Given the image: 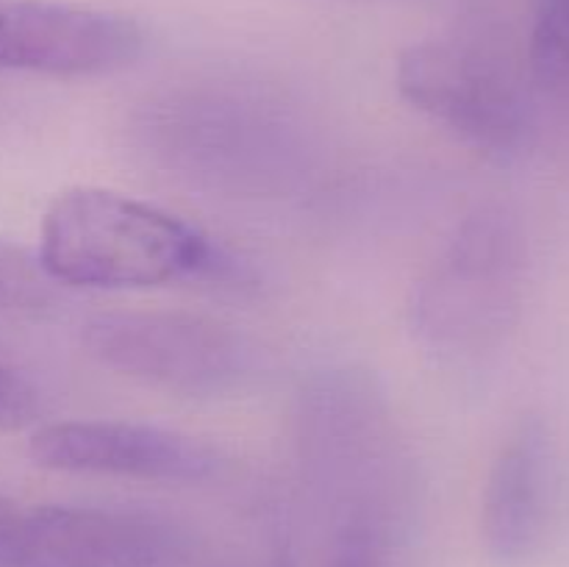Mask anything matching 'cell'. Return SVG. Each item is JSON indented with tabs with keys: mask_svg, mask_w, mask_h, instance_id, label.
Here are the masks:
<instances>
[{
	"mask_svg": "<svg viewBox=\"0 0 569 567\" xmlns=\"http://www.w3.org/2000/svg\"><path fill=\"white\" fill-rule=\"evenodd\" d=\"M142 26L56 0H0V70L53 78L111 76L142 56Z\"/></svg>",
	"mask_w": 569,
	"mask_h": 567,
	"instance_id": "cell-8",
	"label": "cell"
},
{
	"mask_svg": "<svg viewBox=\"0 0 569 567\" xmlns=\"http://www.w3.org/2000/svg\"><path fill=\"white\" fill-rule=\"evenodd\" d=\"M533 67L548 83H569V0H537Z\"/></svg>",
	"mask_w": 569,
	"mask_h": 567,
	"instance_id": "cell-10",
	"label": "cell"
},
{
	"mask_svg": "<svg viewBox=\"0 0 569 567\" xmlns=\"http://www.w3.org/2000/svg\"><path fill=\"white\" fill-rule=\"evenodd\" d=\"M81 339L98 365L192 398L233 392L256 370V350L242 334L178 311L100 315L83 326Z\"/></svg>",
	"mask_w": 569,
	"mask_h": 567,
	"instance_id": "cell-4",
	"label": "cell"
},
{
	"mask_svg": "<svg viewBox=\"0 0 569 567\" xmlns=\"http://www.w3.org/2000/svg\"><path fill=\"white\" fill-rule=\"evenodd\" d=\"M398 89L415 109L498 159L531 145L533 111L520 81L483 44L433 37L409 44L398 59Z\"/></svg>",
	"mask_w": 569,
	"mask_h": 567,
	"instance_id": "cell-3",
	"label": "cell"
},
{
	"mask_svg": "<svg viewBox=\"0 0 569 567\" xmlns=\"http://www.w3.org/2000/svg\"><path fill=\"white\" fill-rule=\"evenodd\" d=\"M37 261L48 281L87 289H153L226 276L231 267L192 222L103 187L56 195L39 228Z\"/></svg>",
	"mask_w": 569,
	"mask_h": 567,
	"instance_id": "cell-1",
	"label": "cell"
},
{
	"mask_svg": "<svg viewBox=\"0 0 569 567\" xmlns=\"http://www.w3.org/2000/svg\"><path fill=\"white\" fill-rule=\"evenodd\" d=\"M28 454L56 472L156 484H200L226 470L220 448L200 437L128 420L48 422L31 434Z\"/></svg>",
	"mask_w": 569,
	"mask_h": 567,
	"instance_id": "cell-6",
	"label": "cell"
},
{
	"mask_svg": "<svg viewBox=\"0 0 569 567\" xmlns=\"http://www.w3.org/2000/svg\"><path fill=\"white\" fill-rule=\"evenodd\" d=\"M37 417V392L11 367L0 365V431H14Z\"/></svg>",
	"mask_w": 569,
	"mask_h": 567,
	"instance_id": "cell-13",
	"label": "cell"
},
{
	"mask_svg": "<svg viewBox=\"0 0 569 567\" xmlns=\"http://www.w3.org/2000/svg\"><path fill=\"white\" fill-rule=\"evenodd\" d=\"M198 545L172 523L92 506L26 509L11 567H194Z\"/></svg>",
	"mask_w": 569,
	"mask_h": 567,
	"instance_id": "cell-7",
	"label": "cell"
},
{
	"mask_svg": "<svg viewBox=\"0 0 569 567\" xmlns=\"http://www.w3.org/2000/svg\"><path fill=\"white\" fill-rule=\"evenodd\" d=\"M300 442L311 470L359 498L350 517L381 520L372 495H381V484L398 472V456L387 406L370 378L353 370L315 378L303 392Z\"/></svg>",
	"mask_w": 569,
	"mask_h": 567,
	"instance_id": "cell-5",
	"label": "cell"
},
{
	"mask_svg": "<svg viewBox=\"0 0 569 567\" xmlns=\"http://www.w3.org/2000/svg\"><path fill=\"white\" fill-rule=\"evenodd\" d=\"M331 567H387V537L381 523L348 517L337 537Z\"/></svg>",
	"mask_w": 569,
	"mask_h": 567,
	"instance_id": "cell-12",
	"label": "cell"
},
{
	"mask_svg": "<svg viewBox=\"0 0 569 567\" xmlns=\"http://www.w3.org/2000/svg\"><path fill=\"white\" fill-rule=\"evenodd\" d=\"M559 509V450L539 415L515 422L483 487L481 534L500 567H522L548 545Z\"/></svg>",
	"mask_w": 569,
	"mask_h": 567,
	"instance_id": "cell-9",
	"label": "cell"
},
{
	"mask_svg": "<svg viewBox=\"0 0 569 567\" xmlns=\"http://www.w3.org/2000/svg\"><path fill=\"white\" fill-rule=\"evenodd\" d=\"M526 239L503 209L467 217L417 289L415 331L433 354L467 359L495 348L520 309Z\"/></svg>",
	"mask_w": 569,
	"mask_h": 567,
	"instance_id": "cell-2",
	"label": "cell"
},
{
	"mask_svg": "<svg viewBox=\"0 0 569 567\" xmlns=\"http://www.w3.org/2000/svg\"><path fill=\"white\" fill-rule=\"evenodd\" d=\"M44 272L26 250L0 239V306H31L44 295Z\"/></svg>",
	"mask_w": 569,
	"mask_h": 567,
	"instance_id": "cell-11",
	"label": "cell"
},
{
	"mask_svg": "<svg viewBox=\"0 0 569 567\" xmlns=\"http://www.w3.org/2000/svg\"><path fill=\"white\" fill-rule=\"evenodd\" d=\"M22 520H26V509L0 495V565L3 567H11V561H14Z\"/></svg>",
	"mask_w": 569,
	"mask_h": 567,
	"instance_id": "cell-14",
	"label": "cell"
}]
</instances>
